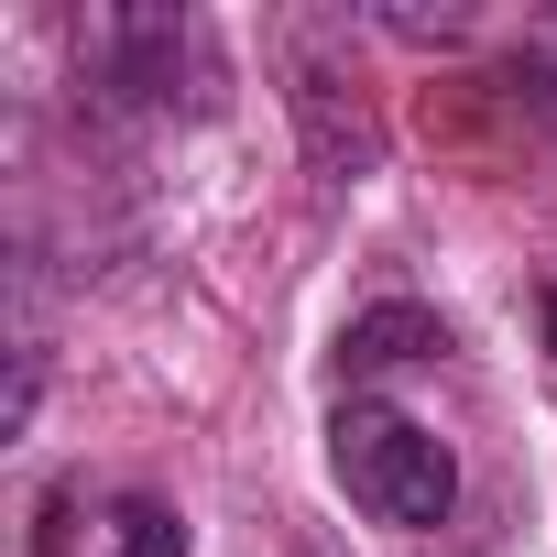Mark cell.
<instances>
[{"mask_svg":"<svg viewBox=\"0 0 557 557\" xmlns=\"http://www.w3.org/2000/svg\"><path fill=\"white\" fill-rule=\"evenodd\" d=\"M329 470H339V492H350L372 524H394V535H426V524H448V503H459L448 437L416 426L405 405H372V394H350V405L329 416Z\"/></svg>","mask_w":557,"mask_h":557,"instance_id":"obj_1","label":"cell"},{"mask_svg":"<svg viewBox=\"0 0 557 557\" xmlns=\"http://www.w3.org/2000/svg\"><path fill=\"white\" fill-rule=\"evenodd\" d=\"M77 77L110 99V110H208L219 88V55H208V23L197 12H77Z\"/></svg>","mask_w":557,"mask_h":557,"instance_id":"obj_2","label":"cell"},{"mask_svg":"<svg viewBox=\"0 0 557 557\" xmlns=\"http://www.w3.org/2000/svg\"><path fill=\"white\" fill-rule=\"evenodd\" d=\"M437 350H448V329L426 307H372V318H350L339 372H394V361H437Z\"/></svg>","mask_w":557,"mask_h":557,"instance_id":"obj_3","label":"cell"},{"mask_svg":"<svg viewBox=\"0 0 557 557\" xmlns=\"http://www.w3.org/2000/svg\"><path fill=\"white\" fill-rule=\"evenodd\" d=\"M110 557H186V524L164 503H110Z\"/></svg>","mask_w":557,"mask_h":557,"instance_id":"obj_4","label":"cell"},{"mask_svg":"<svg viewBox=\"0 0 557 557\" xmlns=\"http://www.w3.org/2000/svg\"><path fill=\"white\" fill-rule=\"evenodd\" d=\"M513 66H524V77H535V88H557V12H546V23H535V34H524V55H513Z\"/></svg>","mask_w":557,"mask_h":557,"instance_id":"obj_5","label":"cell"},{"mask_svg":"<svg viewBox=\"0 0 557 557\" xmlns=\"http://www.w3.org/2000/svg\"><path fill=\"white\" fill-rule=\"evenodd\" d=\"M546 339H557V296H546Z\"/></svg>","mask_w":557,"mask_h":557,"instance_id":"obj_6","label":"cell"}]
</instances>
